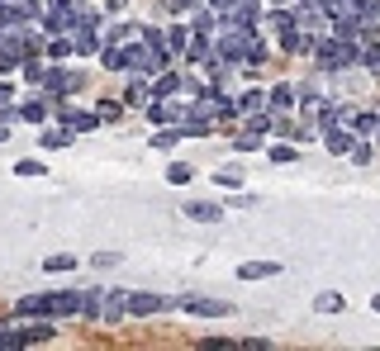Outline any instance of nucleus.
Segmentation results:
<instances>
[{
    "label": "nucleus",
    "mask_w": 380,
    "mask_h": 351,
    "mask_svg": "<svg viewBox=\"0 0 380 351\" xmlns=\"http://www.w3.org/2000/svg\"><path fill=\"white\" fill-rule=\"evenodd\" d=\"M166 181H171V186H190V181H195V171H190L186 162H171V171H166Z\"/></svg>",
    "instance_id": "obj_21"
},
{
    "label": "nucleus",
    "mask_w": 380,
    "mask_h": 351,
    "mask_svg": "<svg viewBox=\"0 0 380 351\" xmlns=\"http://www.w3.org/2000/svg\"><path fill=\"white\" fill-rule=\"evenodd\" d=\"M162 309H166L162 295H143V290L129 295V313H138V318H152V313H162Z\"/></svg>",
    "instance_id": "obj_6"
},
{
    "label": "nucleus",
    "mask_w": 380,
    "mask_h": 351,
    "mask_svg": "<svg viewBox=\"0 0 380 351\" xmlns=\"http://www.w3.org/2000/svg\"><path fill=\"white\" fill-rule=\"evenodd\" d=\"M371 309H376V313H380V295H376V299H371Z\"/></svg>",
    "instance_id": "obj_43"
},
{
    "label": "nucleus",
    "mask_w": 380,
    "mask_h": 351,
    "mask_svg": "<svg viewBox=\"0 0 380 351\" xmlns=\"http://www.w3.org/2000/svg\"><path fill=\"white\" fill-rule=\"evenodd\" d=\"M214 186L238 190V186H243V166H219V171H214Z\"/></svg>",
    "instance_id": "obj_14"
},
{
    "label": "nucleus",
    "mask_w": 380,
    "mask_h": 351,
    "mask_svg": "<svg viewBox=\"0 0 380 351\" xmlns=\"http://www.w3.org/2000/svg\"><path fill=\"white\" fill-rule=\"evenodd\" d=\"M24 76H29V81H33V85H38V76H43V62H33V57H29V67H24Z\"/></svg>",
    "instance_id": "obj_36"
},
{
    "label": "nucleus",
    "mask_w": 380,
    "mask_h": 351,
    "mask_svg": "<svg viewBox=\"0 0 380 351\" xmlns=\"http://www.w3.org/2000/svg\"><path fill=\"white\" fill-rule=\"evenodd\" d=\"M267 275H276V261H243L238 266V280H267Z\"/></svg>",
    "instance_id": "obj_9"
},
{
    "label": "nucleus",
    "mask_w": 380,
    "mask_h": 351,
    "mask_svg": "<svg viewBox=\"0 0 380 351\" xmlns=\"http://www.w3.org/2000/svg\"><path fill=\"white\" fill-rule=\"evenodd\" d=\"M0 347H24V337H19V327L0 323Z\"/></svg>",
    "instance_id": "obj_29"
},
{
    "label": "nucleus",
    "mask_w": 380,
    "mask_h": 351,
    "mask_svg": "<svg viewBox=\"0 0 380 351\" xmlns=\"http://www.w3.org/2000/svg\"><path fill=\"white\" fill-rule=\"evenodd\" d=\"M100 295H105V290H81V313L86 318H100Z\"/></svg>",
    "instance_id": "obj_19"
},
{
    "label": "nucleus",
    "mask_w": 380,
    "mask_h": 351,
    "mask_svg": "<svg viewBox=\"0 0 380 351\" xmlns=\"http://www.w3.org/2000/svg\"><path fill=\"white\" fill-rule=\"evenodd\" d=\"M271 162H295V147H271Z\"/></svg>",
    "instance_id": "obj_37"
},
{
    "label": "nucleus",
    "mask_w": 380,
    "mask_h": 351,
    "mask_svg": "<svg viewBox=\"0 0 380 351\" xmlns=\"http://www.w3.org/2000/svg\"><path fill=\"white\" fill-rule=\"evenodd\" d=\"M233 147H238V152H257V147H262V138L247 129V133H238V138H233Z\"/></svg>",
    "instance_id": "obj_27"
},
{
    "label": "nucleus",
    "mask_w": 380,
    "mask_h": 351,
    "mask_svg": "<svg viewBox=\"0 0 380 351\" xmlns=\"http://www.w3.org/2000/svg\"><path fill=\"white\" fill-rule=\"evenodd\" d=\"M243 62L262 67V62H267V43H262V38H252V43H247V57H243Z\"/></svg>",
    "instance_id": "obj_26"
},
{
    "label": "nucleus",
    "mask_w": 380,
    "mask_h": 351,
    "mask_svg": "<svg viewBox=\"0 0 380 351\" xmlns=\"http://www.w3.org/2000/svg\"><path fill=\"white\" fill-rule=\"evenodd\" d=\"M186 43H190V38H186V28H181V24H171V28H166V53H171V57H176V53H186Z\"/></svg>",
    "instance_id": "obj_17"
},
{
    "label": "nucleus",
    "mask_w": 380,
    "mask_h": 351,
    "mask_svg": "<svg viewBox=\"0 0 380 351\" xmlns=\"http://www.w3.org/2000/svg\"><path fill=\"white\" fill-rule=\"evenodd\" d=\"M43 270H57V275H62V270H77V252H57V256H48Z\"/></svg>",
    "instance_id": "obj_16"
},
{
    "label": "nucleus",
    "mask_w": 380,
    "mask_h": 351,
    "mask_svg": "<svg viewBox=\"0 0 380 351\" xmlns=\"http://www.w3.org/2000/svg\"><path fill=\"white\" fill-rule=\"evenodd\" d=\"M247 43H252V28L228 24V28H223V38H219V53L228 57V62H243V57H247Z\"/></svg>",
    "instance_id": "obj_1"
},
{
    "label": "nucleus",
    "mask_w": 380,
    "mask_h": 351,
    "mask_svg": "<svg viewBox=\"0 0 380 351\" xmlns=\"http://www.w3.org/2000/svg\"><path fill=\"white\" fill-rule=\"evenodd\" d=\"M267 105V95H262V90H247L243 100H238V114H252V109H262Z\"/></svg>",
    "instance_id": "obj_24"
},
{
    "label": "nucleus",
    "mask_w": 380,
    "mask_h": 351,
    "mask_svg": "<svg viewBox=\"0 0 380 351\" xmlns=\"http://www.w3.org/2000/svg\"><path fill=\"white\" fill-rule=\"evenodd\" d=\"M0 142H10V129H5V124H0Z\"/></svg>",
    "instance_id": "obj_42"
},
{
    "label": "nucleus",
    "mask_w": 380,
    "mask_h": 351,
    "mask_svg": "<svg viewBox=\"0 0 380 351\" xmlns=\"http://www.w3.org/2000/svg\"><path fill=\"white\" fill-rule=\"evenodd\" d=\"M124 313H129V295H124V290H105V295H100V318H105V323H119Z\"/></svg>",
    "instance_id": "obj_4"
},
{
    "label": "nucleus",
    "mask_w": 380,
    "mask_h": 351,
    "mask_svg": "<svg viewBox=\"0 0 380 351\" xmlns=\"http://www.w3.org/2000/svg\"><path fill=\"white\" fill-rule=\"evenodd\" d=\"M105 5H109V10H124V5H129V0H105Z\"/></svg>",
    "instance_id": "obj_41"
},
{
    "label": "nucleus",
    "mask_w": 380,
    "mask_h": 351,
    "mask_svg": "<svg viewBox=\"0 0 380 351\" xmlns=\"http://www.w3.org/2000/svg\"><path fill=\"white\" fill-rule=\"evenodd\" d=\"M15 313L19 318H48V295H24L15 304Z\"/></svg>",
    "instance_id": "obj_7"
},
{
    "label": "nucleus",
    "mask_w": 380,
    "mask_h": 351,
    "mask_svg": "<svg viewBox=\"0 0 380 351\" xmlns=\"http://www.w3.org/2000/svg\"><path fill=\"white\" fill-rule=\"evenodd\" d=\"M148 95H152V85H148V81H143V76H138V81L129 85V100H134V105H143Z\"/></svg>",
    "instance_id": "obj_30"
},
{
    "label": "nucleus",
    "mask_w": 380,
    "mask_h": 351,
    "mask_svg": "<svg viewBox=\"0 0 380 351\" xmlns=\"http://www.w3.org/2000/svg\"><path fill=\"white\" fill-rule=\"evenodd\" d=\"M319 124H324V133H328V129H338V124H342V109H338V105H324Z\"/></svg>",
    "instance_id": "obj_28"
},
{
    "label": "nucleus",
    "mask_w": 380,
    "mask_h": 351,
    "mask_svg": "<svg viewBox=\"0 0 380 351\" xmlns=\"http://www.w3.org/2000/svg\"><path fill=\"white\" fill-rule=\"evenodd\" d=\"M352 162H371V142H352Z\"/></svg>",
    "instance_id": "obj_35"
},
{
    "label": "nucleus",
    "mask_w": 380,
    "mask_h": 351,
    "mask_svg": "<svg viewBox=\"0 0 380 351\" xmlns=\"http://www.w3.org/2000/svg\"><path fill=\"white\" fill-rule=\"evenodd\" d=\"M181 138H186V129H157V133H152V147H162V152H171V147H176V142H181Z\"/></svg>",
    "instance_id": "obj_13"
},
{
    "label": "nucleus",
    "mask_w": 380,
    "mask_h": 351,
    "mask_svg": "<svg viewBox=\"0 0 380 351\" xmlns=\"http://www.w3.org/2000/svg\"><path fill=\"white\" fill-rule=\"evenodd\" d=\"M166 5H171V10H190L195 0H166Z\"/></svg>",
    "instance_id": "obj_40"
},
{
    "label": "nucleus",
    "mask_w": 380,
    "mask_h": 351,
    "mask_svg": "<svg viewBox=\"0 0 380 351\" xmlns=\"http://www.w3.org/2000/svg\"><path fill=\"white\" fill-rule=\"evenodd\" d=\"M67 53H77L72 43H48V57H67Z\"/></svg>",
    "instance_id": "obj_38"
},
{
    "label": "nucleus",
    "mask_w": 380,
    "mask_h": 351,
    "mask_svg": "<svg viewBox=\"0 0 380 351\" xmlns=\"http://www.w3.org/2000/svg\"><path fill=\"white\" fill-rule=\"evenodd\" d=\"M295 105V85H276L271 90V109H290Z\"/></svg>",
    "instance_id": "obj_22"
},
{
    "label": "nucleus",
    "mask_w": 380,
    "mask_h": 351,
    "mask_svg": "<svg viewBox=\"0 0 380 351\" xmlns=\"http://www.w3.org/2000/svg\"><path fill=\"white\" fill-rule=\"evenodd\" d=\"M181 309L186 313H195V318H228L233 313V304H223V299H181Z\"/></svg>",
    "instance_id": "obj_2"
},
{
    "label": "nucleus",
    "mask_w": 380,
    "mask_h": 351,
    "mask_svg": "<svg viewBox=\"0 0 380 351\" xmlns=\"http://www.w3.org/2000/svg\"><path fill=\"white\" fill-rule=\"evenodd\" d=\"M38 85L53 90V95H62V90H81V72H48V67H43Z\"/></svg>",
    "instance_id": "obj_3"
},
{
    "label": "nucleus",
    "mask_w": 380,
    "mask_h": 351,
    "mask_svg": "<svg viewBox=\"0 0 380 351\" xmlns=\"http://www.w3.org/2000/svg\"><path fill=\"white\" fill-rule=\"evenodd\" d=\"M181 90V76L176 72H162L157 81H152V100H166V95H176Z\"/></svg>",
    "instance_id": "obj_10"
},
{
    "label": "nucleus",
    "mask_w": 380,
    "mask_h": 351,
    "mask_svg": "<svg viewBox=\"0 0 380 351\" xmlns=\"http://www.w3.org/2000/svg\"><path fill=\"white\" fill-rule=\"evenodd\" d=\"M352 124H356V133H376V114H356Z\"/></svg>",
    "instance_id": "obj_33"
},
{
    "label": "nucleus",
    "mask_w": 380,
    "mask_h": 351,
    "mask_svg": "<svg viewBox=\"0 0 380 351\" xmlns=\"http://www.w3.org/2000/svg\"><path fill=\"white\" fill-rule=\"evenodd\" d=\"M247 129H252V133H262V129L271 133V129H276V119H271V114H252V119H247Z\"/></svg>",
    "instance_id": "obj_31"
},
{
    "label": "nucleus",
    "mask_w": 380,
    "mask_h": 351,
    "mask_svg": "<svg viewBox=\"0 0 380 351\" xmlns=\"http://www.w3.org/2000/svg\"><path fill=\"white\" fill-rule=\"evenodd\" d=\"M148 119L152 124H171V119H181V109L176 105H148Z\"/></svg>",
    "instance_id": "obj_20"
},
{
    "label": "nucleus",
    "mask_w": 380,
    "mask_h": 351,
    "mask_svg": "<svg viewBox=\"0 0 380 351\" xmlns=\"http://www.w3.org/2000/svg\"><path fill=\"white\" fill-rule=\"evenodd\" d=\"M376 133H380V114H376Z\"/></svg>",
    "instance_id": "obj_44"
},
{
    "label": "nucleus",
    "mask_w": 380,
    "mask_h": 351,
    "mask_svg": "<svg viewBox=\"0 0 380 351\" xmlns=\"http://www.w3.org/2000/svg\"><path fill=\"white\" fill-rule=\"evenodd\" d=\"M186 214L195 218V223H219V218H223V209H219V204H190Z\"/></svg>",
    "instance_id": "obj_15"
},
{
    "label": "nucleus",
    "mask_w": 380,
    "mask_h": 351,
    "mask_svg": "<svg viewBox=\"0 0 380 351\" xmlns=\"http://www.w3.org/2000/svg\"><path fill=\"white\" fill-rule=\"evenodd\" d=\"M15 176H43V162H19V166H15Z\"/></svg>",
    "instance_id": "obj_34"
},
{
    "label": "nucleus",
    "mask_w": 380,
    "mask_h": 351,
    "mask_svg": "<svg viewBox=\"0 0 380 351\" xmlns=\"http://www.w3.org/2000/svg\"><path fill=\"white\" fill-rule=\"evenodd\" d=\"M324 142H328V152H338V157H342V152H352V133H347V129H328Z\"/></svg>",
    "instance_id": "obj_11"
},
{
    "label": "nucleus",
    "mask_w": 380,
    "mask_h": 351,
    "mask_svg": "<svg viewBox=\"0 0 380 351\" xmlns=\"http://www.w3.org/2000/svg\"><path fill=\"white\" fill-rule=\"evenodd\" d=\"M19 337H24V347H29V342H48V337H53V323H48V318H38V323L19 327Z\"/></svg>",
    "instance_id": "obj_12"
},
{
    "label": "nucleus",
    "mask_w": 380,
    "mask_h": 351,
    "mask_svg": "<svg viewBox=\"0 0 380 351\" xmlns=\"http://www.w3.org/2000/svg\"><path fill=\"white\" fill-rule=\"evenodd\" d=\"M19 119H29V124H43V119H48V100H29V105L19 109Z\"/></svg>",
    "instance_id": "obj_18"
},
{
    "label": "nucleus",
    "mask_w": 380,
    "mask_h": 351,
    "mask_svg": "<svg viewBox=\"0 0 380 351\" xmlns=\"http://www.w3.org/2000/svg\"><path fill=\"white\" fill-rule=\"evenodd\" d=\"M290 24H295V15H285V10H276V15H267V28H271V33H285Z\"/></svg>",
    "instance_id": "obj_23"
},
{
    "label": "nucleus",
    "mask_w": 380,
    "mask_h": 351,
    "mask_svg": "<svg viewBox=\"0 0 380 351\" xmlns=\"http://www.w3.org/2000/svg\"><path fill=\"white\" fill-rule=\"evenodd\" d=\"M62 313H81V295H77V290L48 295V318H62Z\"/></svg>",
    "instance_id": "obj_5"
},
{
    "label": "nucleus",
    "mask_w": 380,
    "mask_h": 351,
    "mask_svg": "<svg viewBox=\"0 0 380 351\" xmlns=\"http://www.w3.org/2000/svg\"><path fill=\"white\" fill-rule=\"evenodd\" d=\"M62 119H67V133H90L100 124V114H77V109H62Z\"/></svg>",
    "instance_id": "obj_8"
},
{
    "label": "nucleus",
    "mask_w": 380,
    "mask_h": 351,
    "mask_svg": "<svg viewBox=\"0 0 380 351\" xmlns=\"http://www.w3.org/2000/svg\"><path fill=\"white\" fill-rule=\"evenodd\" d=\"M10 100H15V90H10V85H0V109L10 105Z\"/></svg>",
    "instance_id": "obj_39"
},
{
    "label": "nucleus",
    "mask_w": 380,
    "mask_h": 351,
    "mask_svg": "<svg viewBox=\"0 0 380 351\" xmlns=\"http://www.w3.org/2000/svg\"><path fill=\"white\" fill-rule=\"evenodd\" d=\"M324 5H328V0H324Z\"/></svg>",
    "instance_id": "obj_45"
},
{
    "label": "nucleus",
    "mask_w": 380,
    "mask_h": 351,
    "mask_svg": "<svg viewBox=\"0 0 380 351\" xmlns=\"http://www.w3.org/2000/svg\"><path fill=\"white\" fill-rule=\"evenodd\" d=\"M314 309H319V313H338V309H342V295H333V290H328V295L314 299Z\"/></svg>",
    "instance_id": "obj_25"
},
{
    "label": "nucleus",
    "mask_w": 380,
    "mask_h": 351,
    "mask_svg": "<svg viewBox=\"0 0 380 351\" xmlns=\"http://www.w3.org/2000/svg\"><path fill=\"white\" fill-rule=\"evenodd\" d=\"M67 129H48V133H43V147H67Z\"/></svg>",
    "instance_id": "obj_32"
}]
</instances>
